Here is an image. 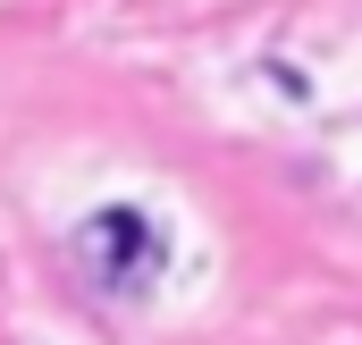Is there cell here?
<instances>
[{"mask_svg":"<svg viewBox=\"0 0 362 345\" xmlns=\"http://www.w3.org/2000/svg\"><path fill=\"white\" fill-rule=\"evenodd\" d=\"M76 253H85V269L101 278V295H135L144 278H152V261H160V236H152V219L144 211H101V219H85L76 228Z\"/></svg>","mask_w":362,"mask_h":345,"instance_id":"1","label":"cell"}]
</instances>
